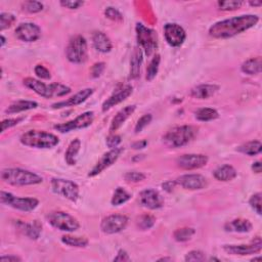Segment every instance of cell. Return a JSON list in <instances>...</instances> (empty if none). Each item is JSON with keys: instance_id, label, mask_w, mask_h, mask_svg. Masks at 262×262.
I'll use <instances>...</instances> for the list:
<instances>
[{"instance_id": "obj_49", "label": "cell", "mask_w": 262, "mask_h": 262, "mask_svg": "<svg viewBox=\"0 0 262 262\" xmlns=\"http://www.w3.org/2000/svg\"><path fill=\"white\" fill-rule=\"evenodd\" d=\"M60 4L63 7L69 9H78L84 4V1H80V0H62Z\"/></svg>"}, {"instance_id": "obj_45", "label": "cell", "mask_w": 262, "mask_h": 262, "mask_svg": "<svg viewBox=\"0 0 262 262\" xmlns=\"http://www.w3.org/2000/svg\"><path fill=\"white\" fill-rule=\"evenodd\" d=\"M124 178L127 182H132V183H136V182H140L142 180L146 179V175L141 173V172H137V171H130L127 172L124 175Z\"/></svg>"}, {"instance_id": "obj_23", "label": "cell", "mask_w": 262, "mask_h": 262, "mask_svg": "<svg viewBox=\"0 0 262 262\" xmlns=\"http://www.w3.org/2000/svg\"><path fill=\"white\" fill-rule=\"evenodd\" d=\"M135 110H136L135 104H131V106H127L118 112L112 119L110 126L111 132H114V131H117L126 122L128 118L135 112Z\"/></svg>"}, {"instance_id": "obj_14", "label": "cell", "mask_w": 262, "mask_h": 262, "mask_svg": "<svg viewBox=\"0 0 262 262\" xmlns=\"http://www.w3.org/2000/svg\"><path fill=\"white\" fill-rule=\"evenodd\" d=\"M225 252L230 255H239V256H247L253 255L256 253H260L262 249V241L260 237H256L250 244H243V245H225L224 247Z\"/></svg>"}, {"instance_id": "obj_25", "label": "cell", "mask_w": 262, "mask_h": 262, "mask_svg": "<svg viewBox=\"0 0 262 262\" xmlns=\"http://www.w3.org/2000/svg\"><path fill=\"white\" fill-rule=\"evenodd\" d=\"M219 90V86L215 84H201L191 90V96L196 99H207L213 97Z\"/></svg>"}, {"instance_id": "obj_16", "label": "cell", "mask_w": 262, "mask_h": 262, "mask_svg": "<svg viewBox=\"0 0 262 262\" xmlns=\"http://www.w3.org/2000/svg\"><path fill=\"white\" fill-rule=\"evenodd\" d=\"M209 159L203 154H186L176 159V164L183 170H195L207 165Z\"/></svg>"}, {"instance_id": "obj_17", "label": "cell", "mask_w": 262, "mask_h": 262, "mask_svg": "<svg viewBox=\"0 0 262 262\" xmlns=\"http://www.w3.org/2000/svg\"><path fill=\"white\" fill-rule=\"evenodd\" d=\"M15 33L21 41L34 42L40 38L41 29L34 23H22L18 26Z\"/></svg>"}, {"instance_id": "obj_3", "label": "cell", "mask_w": 262, "mask_h": 262, "mask_svg": "<svg viewBox=\"0 0 262 262\" xmlns=\"http://www.w3.org/2000/svg\"><path fill=\"white\" fill-rule=\"evenodd\" d=\"M20 141L25 147L34 149H52L59 145L60 139L54 134L41 130H29L21 135Z\"/></svg>"}, {"instance_id": "obj_52", "label": "cell", "mask_w": 262, "mask_h": 262, "mask_svg": "<svg viewBox=\"0 0 262 262\" xmlns=\"http://www.w3.org/2000/svg\"><path fill=\"white\" fill-rule=\"evenodd\" d=\"M114 261H121V262H124V261H130V257L128 255V253L123 250V249H121V250L118 251L117 253V256L114 258Z\"/></svg>"}, {"instance_id": "obj_19", "label": "cell", "mask_w": 262, "mask_h": 262, "mask_svg": "<svg viewBox=\"0 0 262 262\" xmlns=\"http://www.w3.org/2000/svg\"><path fill=\"white\" fill-rule=\"evenodd\" d=\"M175 181L182 189L190 191L203 190L208 185L206 177L201 174H185L178 177Z\"/></svg>"}, {"instance_id": "obj_26", "label": "cell", "mask_w": 262, "mask_h": 262, "mask_svg": "<svg viewBox=\"0 0 262 262\" xmlns=\"http://www.w3.org/2000/svg\"><path fill=\"white\" fill-rule=\"evenodd\" d=\"M252 224L248 219H243V218H238L233 219L225 226V229L227 231H232V232H240V233H245L252 230Z\"/></svg>"}, {"instance_id": "obj_22", "label": "cell", "mask_w": 262, "mask_h": 262, "mask_svg": "<svg viewBox=\"0 0 262 262\" xmlns=\"http://www.w3.org/2000/svg\"><path fill=\"white\" fill-rule=\"evenodd\" d=\"M17 227L20 229L21 231H23L25 235H27L31 240H37L40 237L42 230V226L38 220H33L31 222L20 221L18 222Z\"/></svg>"}, {"instance_id": "obj_60", "label": "cell", "mask_w": 262, "mask_h": 262, "mask_svg": "<svg viewBox=\"0 0 262 262\" xmlns=\"http://www.w3.org/2000/svg\"><path fill=\"white\" fill-rule=\"evenodd\" d=\"M252 260H253V261H256V260H261V257H258V258H253Z\"/></svg>"}, {"instance_id": "obj_10", "label": "cell", "mask_w": 262, "mask_h": 262, "mask_svg": "<svg viewBox=\"0 0 262 262\" xmlns=\"http://www.w3.org/2000/svg\"><path fill=\"white\" fill-rule=\"evenodd\" d=\"M94 120H95V113L93 111H87L76 117L74 120L55 125V129L58 130L61 133H67L73 130L87 128L94 123Z\"/></svg>"}, {"instance_id": "obj_51", "label": "cell", "mask_w": 262, "mask_h": 262, "mask_svg": "<svg viewBox=\"0 0 262 262\" xmlns=\"http://www.w3.org/2000/svg\"><path fill=\"white\" fill-rule=\"evenodd\" d=\"M122 141V138L120 135H117V134H112L110 135L109 137H107V140H106V143L108 148H110L111 150L112 149H116L119 147V145Z\"/></svg>"}, {"instance_id": "obj_35", "label": "cell", "mask_w": 262, "mask_h": 262, "mask_svg": "<svg viewBox=\"0 0 262 262\" xmlns=\"http://www.w3.org/2000/svg\"><path fill=\"white\" fill-rule=\"evenodd\" d=\"M62 242L70 247L75 248H85L88 245V240L84 237H76V235L65 234L62 237Z\"/></svg>"}, {"instance_id": "obj_11", "label": "cell", "mask_w": 262, "mask_h": 262, "mask_svg": "<svg viewBox=\"0 0 262 262\" xmlns=\"http://www.w3.org/2000/svg\"><path fill=\"white\" fill-rule=\"evenodd\" d=\"M136 35L138 44L150 57L157 48V34L154 30L145 27L142 24H136Z\"/></svg>"}, {"instance_id": "obj_5", "label": "cell", "mask_w": 262, "mask_h": 262, "mask_svg": "<svg viewBox=\"0 0 262 262\" xmlns=\"http://www.w3.org/2000/svg\"><path fill=\"white\" fill-rule=\"evenodd\" d=\"M198 133V129L192 125L176 126L167 131L163 136V142L168 148L177 149L187 146Z\"/></svg>"}, {"instance_id": "obj_55", "label": "cell", "mask_w": 262, "mask_h": 262, "mask_svg": "<svg viewBox=\"0 0 262 262\" xmlns=\"http://www.w3.org/2000/svg\"><path fill=\"white\" fill-rule=\"evenodd\" d=\"M148 146V141L147 140H141V141H136L132 145V148L135 150H141L145 149Z\"/></svg>"}, {"instance_id": "obj_37", "label": "cell", "mask_w": 262, "mask_h": 262, "mask_svg": "<svg viewBox=\"0 0 262 262\" xmlns=\"http://www.w3.org/2000/svg\"><path fill=\"white\" fill-rule=\"evenodd\" d=\"M160 63H161V57L159 55L155 56L152 61L150 62L149 66H148V69H147V80L148 81H152L155 79V77L158 74L159 71V67H160Z\"/></svg>"}, {"instance_id": "obj_31", "label": "cell", "mask_w": 262, "mask_h": 262, "mask_svg": "<svg viewBox=\"0 0 262 262\" xmlns=\"http://www.w3.org/2000/svg\"><path fill=\"white\" fill-rule=\"evenodd\" d=\"M261 66H262V62H261L260 57L252 58V59L247 60L246 62L242 64L241 70L243 73L247 75H257L261 73Z\"/></svg>"}, {"instance_id": "obj_42", "label": "cell", "mask_w": 262, "mask_h": 262, "mask_svg": "<svg viewBox=\"0 0 262 262\" xmlns=\"http://www.w3.org/2000/svg\"><path fill=\"white\" fill-rule=\"evenodd\" d=\"M152 119H153L152 114H146V115H143L142 117H140L139 120L137 121V123L135 125V128H134L135 133L141 132V131L152 122Z\"/></svg>"}, {"instance_id": "obj_13", "label": "cell", "mask_w": 262, "mask_h": 262, "mask_svg": "<svg viewBox=\"0 0 262 262\" xmlns=\"http://www.w3.org/2000/svg\"><path fill=\"white\" fill-rule=\"evenodd\" d=\"M128 217L121 214H112L104 217L100 222V229L107 234L118 233L126 229Z\"/></svg>"}, {"instance_id": "obj_24", "label": "cell", "mask_w": 262, "mask_h": 262, "mask_svg": "<svg viewBox=\"0 0 262 262\" xmlns=\"http://www.w3.org/2000/svg\"><path fill=\"white\" fill-rule=\"evenodd\" d=\"M93 44L94 47L101 52V54H108L113 48L111 39L101 31H96L93 33Z\"/></svg>"}, {"instance_id": "obj_39", "label": "cell", "mask_w": 262, "mask_h": 262, "mask_svg": "<svg viewBox=\"0 0 262 262\" xmlns=\"http://www.w3.org/2000/svg\"><path fill=\"white\" fill-rule=\"evenodd\" d=\"M244 4V1L242 0H227V1H218L217 5L220 10L224 11H231L237 10L242 7Z\"/></svg>"}, {"instance_id": "obj_53", "label": "cell", "mask_w": 262, "mask_h": 262, "mask_svg": "<svg viewBox=\"0 0 262 262\" xmlns=\"http://www.w3.org/2000/svg\"><path fill=\"white\" fill-rule=\"evenodd\" d=\"M176 185H177V183H176L175 180H173V181H166V182H164L163 185H162V188H163V190H165L166 192L170 193V192H172V191H173V189L175 188Z\"/></svg>"}, {"instance_id": "obj_4", "label": "cell", "mask_w": 262, "mask_h": 262, "mask_svg": "<svg viewBox=\"0 0 262 262\" xmlns=\"http://www.w3.org/2000/svg\"><path fill=\"white\" fill-rule=\"evenodd\" d=\"M24 84L26 87L33 90L35 94L40 96L44 98H61L65 97L71 93V88L61 83H50L45 84L38 79L34 78H26L24 79Z\"/></svg>"}, {"instance_id": "obj_18", "label": "cell", "mask_w": 262, "mask_h": 262, "mask_svg": "<svg viewBox=\"0 0 262 262\" xmlns=\"http://www.w3.org/2000/svg\"><path fill=\"white\" fill-rule=\"evenodd\" d=\"M139 202L143 207L150 210H157L163 207L164 198L158 191L147 189L139 194Z\"/></svg>"}, {"instance_id": "obj_1", "label": "cell", "mask_w": 262, "mask_h": 262, "mask_svg": "<svg viewBox=\"0 0 262 262\" xmlns=\"http://www.w3.org/2000/svg\"><path fill=\"white\" fill-rule=\"evenodd\" d=\"M258 22L259 18L255 15L233 17L213 24L209 29V35L215 39H229L254 27Z\"/></svg>"}, {"instance_id": "obj_56", "label": "cell", "mask_w": 262, "mask_h": 262, "mask_svg": "<svg viewBox=\"0 0 262 262\" xmlns=\"http://www.w3.org/2000/svg\"><path fill=\"white\" fill-rule=\"evenodd\" d=\"M252 170L255 173H261V162L260 161H256L252 164Z\"/></svg>"}, {"instance_id": "obj_36", "label": "cell", "mask_w": 262, "mask_h": 262, "mask_svg": "<svg viewBox=\"0 0 262 262\" xmlns=\"http://www.w3.org/2000/svg\"><path fill=\"white\" fill-rule=\"evenodd\" d=\"M195 233L196 230L193 228H182L176 229L173 232V238L176 242H188L192 240Z\"/></svg>"}, {"instance_id": "obj_54", "label": "cell", "mask_w": 262, "mask_h": 262, "mask_svg": "<svg viewBox=\"0 0 262 262\" xmlns=\"http://www.w3.org/2000/svg\"><path fill=\"white\" fill-rule=\"evenodd\" d=\"M1 262H17V261H22V259L18 256L15 255H8V256H1L0 258Z\"/></svg>"}, {"instance_id": "obj_6", "label": "cell", "mask_w": 262, "mask_h": 262, "mask_svg": "<svg viewBox=\"0 0 262 262\" xmlns=\"http://www.w3.org/2000/svg\"><path fill=\"white\" fill-rule=\"evenodd\" d=\"M87 41L81 35L74 36L69 41L67 48H66V56L72 64H84L87 60Z\"/></svg>"}, {"instance_id": "obj_12", "label": "cell", "mask_w": 262, "mask_h": 262, "mask_svg": "<svg viewBox=\"0 0 262 262\" xmlns=\"http://www.w3.org/2000/svg\"><path fill=\"white\" fill-rule=\"evenodd\" d=\"M124 152L123 148H116L110 150L108 153L103 154L101 158L98 160V162L95 165V167L90 170L88 176L95 177L98 174H100L104 170L111 167L113 164L117 162V160L120 158L121 154Z\"/></svg>"}, {"instance_id": "obj_20", "label": "cell", "mask_w": 262, "mask_h": 262, "mask_svg": "<svg viewBox=\"0 0 262 262\" xmlns=\"http://www.w3.org/2000/svg\"><path fill=\"white\" fill-rule=\"evenodd\" d=\"M132 93H133V87L131 85H126L124 87L117 89L108 99L103 101L101 106L102 112H107L112 108H114L115 106H117V104L126 100L131 95H132Z\"/></svg>"}, {"instance_id": "obj_48", "label": "cell", "mask_w": 262, "mask_h": 262, "mask_svg": "<svg viewBox=\"0 0 262 262\" xmlns=\"http://www.w3.org/2000/svg\"><path fill=\"white\" fill-rule=\"evenodd\" d=\"M24 120V117L19 118H10V119H5L1 122V132H4L7 129L15 127L18 124H20Z\"/></svg>"}, {"instance_id": "obj_33", "label": "cell", "mask_w": 262, "mask_h": 262, "mask_svg": "<svg viewBox=\"0 0 262 262\" xmlns=\"http://www.w3.org/2000/svg\"><path fill=\"white\" fill-rule=\"evenodd\" d=\"M131 196H132V195H131L129 192L119 187V188H117L114 192V195L111 200V204L113 206H120L128 202L131 199Z\"/></svg>"}, {"instance_id": "obj_29", "label": "cell", "mask_w": 262, "mask_h": 262, "mask_svg": "<svg viewBox=\"0 0 262 262\" xmlns=\"http://www.w3.org/2000/svg\"><path fill=\"white\" fill-rule=\"evenodd\" d=\"M38 107V103L33 100H18L12 102L10 106L5 110L6 114H18L21 112L29 111L36 109Z\"/></svg>"}, {"instance_id": "obj_30", "label": "cell", "mask_w": 262, "mask_h": 262, "mask_svg": "<svg viewBox=\"0 0 262 262\" xmlns=\"http://www.w3.org/2000/svg\"><path fill=\"white\" fill-rule=\"evenodd\" d=\"M80 148H81V141L78 138H76L70 142V145H69V147L65 154L66 163L70 166L76 165L77 157H78V154H79Z\"/></svg>"}, {"instance_id": "obj_43", "label": "cell", "mask_w": 262, "mask_h": 262, "mask_svg": "<svg viewBox=\"0 0 262 262\" xmlns=\"http://www.w3.org/2000/svg\"><path fill=\"white\" fill-rule=\"evenodd\" d=\"M104 16L108 19H110L113 22H122L123 21V16L121 12L115 7H107L104 10Z\"/></svg>"}, {"instance_id": "obj_27", "label": "cell", "mask_w": 262, "mask_h": 262, "mask_svg": "<svg viewBox=\"0 0 262 262\" xmlns=\"http://www.w3.org/2000/svg\"><path fill=\"white\" fill-rule=\"evenodd\" d=\"M213 176L216 180L219 181H230L237 177V170H235L231 165L226 164L215 169L213 172Z\"/></svg>"}, {"instance_id": "obj_47", "label": "cell", "mask_w": 262, "mask_h": 262, "mask_svg": "<svg viewBox=\"0 0 262 262\" xmlns=\"http://www.w3.org/2000/svg\"><path fill=\"white\" fill-rule=\"evenodd\" d=\"M186 261H196V262H200V261H205L206 260V256L205 253L200 251V250H193L190 251L186 257H185Z\"/></svg>"}, {"instance_id": "obj_28", "label": "cell", "mask_w": 262, "mask_h": 262, "mask_svg": "<svg viewBox=\"0 0 262 262\" xmlns=\"http://www.w3.org/2000/svg\"><path fill=\"white\" fill-rule=\"evenodd\" d=\"M142 60V50L140 48H135L130 60V77L132 79H136L139 77Z\"/></svg>"}, {"instance_id": "obj_50", "label": "cell", "mask_w": 262, "mask_h": 262, "mask_svg": "<svg viewBox=\"0 0 262 262\" xmlns=\"http://www.w3.org/2000/svg\"><path fill=\"white\" fill-rule=\"evenodd\" d=\"M104 69H106V64L102 63V62H99V63H97L95 64L93 67H91V76H93L94 78H98L101 76V74L103 73Z\"/></svg>"}, {"instance_id": "obj_44", "label": "cell", "mask_w": 262, "mask_h": 262, "mask_svg": "<svg viewBox=\"0 0 262 262\" xmlns=\"http://www.w3.org/2000/svg\"><path fill=\"white\" fill-rule=\"evenodd\" d=\"M261 193H256L249 200V205L258 215H261Z\"/></svg>"}, {"instance_id": "obj_15", "label": "cell", "mask_w": 262, "mask_h": 262, "mask_svg": "<svg viewBox=\"0 0 262 262\" xmlns=\"http://www.w3.org/2000/svg\"><path fill=\"white\" fill-rule=\"evenodd\" d=\"M164 36L167 43L172 47H178L183 44L187 39V33L180 25L168 23L164 26Z\"/></svg>"}, {"instance_id": "obj_32", "label": "cell", "mask_w": 262, "mask_h": 262, "mask_svg": "<svg viewBox=\"0 0 262 262\" xmlns=\"http://www.w3.org/2000/svg\"><path fill=\"white\" fill-rule=\"evenodd\" d=\"M237 150L247 156H256L261 153L262 145L259 140H252L244 143V145L240 146Z\"/></svg>"}, {"instance_id": "obj_34", "label": "cell", "mask_w": 262, "mask_h": 262, "mask_svg": "<svg viewBox=\"0 0 262 262\" xmlns=\"http://www.w3.org/2000/svg\"><path fill=\"white\" fill-rule=\"evenodd\" d=\"M219 117L218 112L212 108H202L196 112V119L201 122L213 121Z\"/></svg>"}, {"instance_id": "obj_8", "label": "cell", "mask_w": 262, "mask_h": 262, "mask_svg": "<svg viewBox=\"0 0 262 262\" xmlns=\"http://www.w3.org/2000/svg\"><path fill=\"white\" fill-rule=\"evenodd\" d=\"M51 190L56 195H59L63 198L67 199L71 202H76L79 199L80 190L76 182L63 179V178H52L51 179Z\"/></svg>"}, {"instance_id": "obj_9", "label": "cell", "mask_w": 262, "mask_h": 262, "mask_svg": "<svg viewBox=\"0 0 262 262\" xmlns=\"http://www.w3.org/2000/svg\"><path fill=\"white\" fill-rule=\"evenodd\" d=\"M0 202L23 212L34 211L39 205V201L35 198H19L11 193L4 191L0 194Z\"/></svg>"}, {"instance_id": "obj_59", "label": "cell", "mask_w": 262, "mask_h": 262, "mask_svg": "<svg viewBox=\"0 0 262 262\" xmlns=\"http://www.w3.org/2000/svg\"><path fill=\"white\" fill-rule=\"evenodd\" d=\"M0 38H1V46H3L5 44V38H4L3 35H1V37H0Z\"/></svg>"}, {"instance_id": "obj_38", "label": "cell", "mask_w": 262, "mask_h": 262, "mask_svg": "<svg viewBox=\"0 0 262 262\" xmlns=\"http://www.w3.org/2000/svg\"><path fill=\"white\" fill-rule=\"evenodd\" d=\"M156 224V217L151 214H143L136 220V226L141 230H147L152 229Z\"/></svg>"}, {"instance_id": "obj_2", "label": "cell", "mask_w": 262, "mask_h": 262, "mask_svg": "<svg viewBox=\"0 0 262 262\" xmlns=\"http://www.w3.org/2000/svg\"><path fill=\"white\" fill-rule=\"evenodd\" d=\"M1 179L3 182L14 187H26L39 185L43 178L38 174L21 168H6L1 172Z\"/></svg>"}, {"instance_id": "obj_40", "label": "cell", "mask_w": 262, "mask_h": 262, "mask_svg": "<svg viewBox=\"0 0 262 262\" xmlns=\"http://www.w3.org/2000/svg\"><path fill=\"white\" fill-rule=\"evenodd\" d=\"M16 21L17 19L14 15L9 14V12H2L0 15V31L3 32L4 30L10 28L16 23Z\"/></svg>"}, {"instance_id": "obj_41", "label": "cell", "mask_w": 262, "mask_h": 262, "mask_svg": "<svg viewBox=\"0 0 262 262\" xmlns=\"http://www.w3.org/2000/svg\"><path fill=\"white\" fill-rule=\"evenodd\" d=\"M22 7L24 10L30 12V14H37V12H40L43 10V4L39 1H25L22 3Z\"/></svg>"}, {"instance_id": "obj_21", "label": "cell", "mask_w": 262, "mask_h": 262, "mask_svg": "<svg viewBox=\"0 0 262 262\" xmlns=\"http://www.w3.org/2000/svg\"><path fill=\"white\" fill-rule=\"evenodd\" d=\"M95 90L94 88H85L80 90L79 93H77L67 100H63L59 101L52 104V109H63V108H67V107H76L79 106L82 102L87 100L88 98L94 95Z\"/></svg>"}, {"instance_id": "obj_7", "label": "cell", "mask_w": 262, "mask_h": 262, "mask_svg": "<svg viewBox=\"0 0 262 262\" xmlns=\"http://www.w3.org/2000/svg\"><path fill=\"white\" fill-rule=\"evenodd\" d=\"M46 218L52 228L62 231L74 232L80 228V224L77 218L64 211L50 212Z\"/></svg>"}, {"instance_id": "obj_58", "label": "cell", "mask_w": 262, "mask_h": 262, "mask_svg": "<svg viewBox=\"0 0 262 262\" xmlns=\"http://www.w3.org/2000/svg\"><path fill=\"white\" fill-rule=\"evenodd\" d=\"M172 260V258H166V257H164V258H160L158 261H171Z\"/></svg>"}, {"instance_id": "obj_57", "label": "cell", "mask_w": 262, "mask_h": 262, "mask_svg": "<svg viewBox=\"0 0 262 262\" xmlns=\"http://www.w3.org/2000/svg\"><path fill=\"white\" fill-rule=\"evenodd\" d=\"M249 4L254 7H259L262 5V2L261 1H249Z\"/></svg>"}, {"instance_id": "obj_46", "label": "cell", "mask_w": 262, "mask_h": 262, "mask_svg": "<svg viewBox=\"0 0 262 262\" xmlns=\"http://www.w3.org/2000/svg\"><path fill=\"white\" fill-rule=\"evenodd\" d=\"M34 72L36 74V76L39 78V79H42V80H49L51 78V75H50V72L47 68H45L44 66L42 65H37L35 69H34Z\"/></svg>"}]
</instances>
